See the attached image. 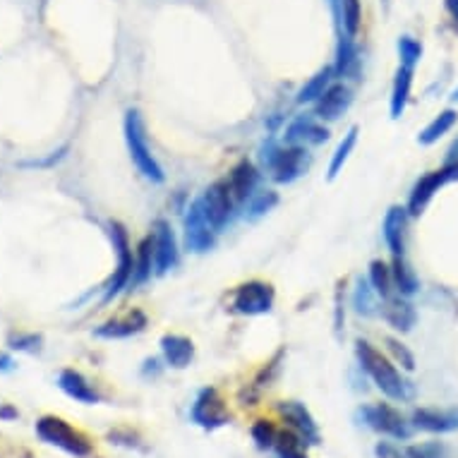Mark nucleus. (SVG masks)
I'll return each instance as SVG.
<instances>
[{"label":"nucleus","mask_w":458,"mask_h":458,"mask_svg":"<svg viewBox=\"0 0 458 458\" xmlns=\"http://www.w3.org/2000/svg\"><path fill=\"white\" fill-rule=\"evenodd\" d=\"M355 355H358L360 368L368 372L372 384L382 391L384 396L391 398V401H411L415 396L413 384L408 382L406 377L398 372L396 365L386 355L379 353L369 341L358 338L355 341Z\"/></svg>","instance_id":"1"},{"label":"nucleus","mask_w":458,"mask_h":458,"mask_svg":"<svg viewBox=\"0 0 458 458\" xmlns=\"http://www.w3.org/2000/svg\"><path fill=\"white\" fill-rule=\"evenodd\" d=\"M125 142H128L130 158H132V164L137 165V171H140L147 181L161 185V182L165 181V174L164 168H161V164L157 161V157L151 154L142 113L137 111V108H130V111L125 113Z\"/></svg>","instance_id":"2"},{"label":"nucleus","mask_w":458,"mask_h":458,"mask_svg":"<svg viewBox=\"0 0 458 458\" xmlns=\"http://www.w3.org/2000/svg\"><path fill=\"white\" fill-rule=\"evenodd\" d=\"M37 437L48 446H55V449L65 451L70 456L77 458H87L91 456V446L89 437L75 429L68 420H63L58 415H44L37 420Z\"/></svg>","instance_id":"3"},{"label":"nucleus","mask_w":458,"mask_h":458,"mask_svg":"<svg viewBox=\"0 0 458 458\" xmlns=\"http://www.w3.org/2000/svg\"><path fill=\"white\" fill-rule=\"evenodd\" d=\"M305 147H291V144H281L276 140H267L262 144L259 158L267 174L278 182V185H288L301 178L302 168H305Z\"/></svg>","instance_id":"4"},{"label":"nucleus","mask_w":458,"mask_h":458,"mask_svg":"<svg viewBox=\"0 0 458 458\" xmlns=\"http://www.w3.org/2000/svg\"><path fill=\"white\" fill-rule=\"evenodd\" d=\"M108 233H111V242L113 250H115V257H118V264H115L111 281L106 284L104 302H111L115 295H121L132 284V271H135V252H132V245H130V235L125 231V225L121 221H111L108 224Z\"/></svg>","instance_id":"5"},{"label":"nucleus","mask_w":458,"mask_h":458,"mask_svg":"<svg viewBox=\"0 0 458 458\" xmlns=\"http://www.w3.org/2000/svg\"><path fill=\"white\" fill-rule=\"evenodd\" d=\"M360 418L369 429H375L379 435L391 437V439H411V435H413L411 422L401 415V411H396V408L389 406V403L362 406Z\"/></svg>","instance_id":"6"},{"label":"nucleus","mask_w":458,"mask_h":458,"mask_svg":"<svg viewBox=\"0 0 458 458\" xmlns=\"http://www.w3.org/2000/svg\"><path fill=\"white\" fill-rule=\"evenodd\" d=\"M190 420L199 425L202 429H218L231 422V413H228V406H225L224 396L218 394V389L214 386H204L199 394H197L195 403L190 408Z\"/></svg>","instance_id":"7"},{"label":"nucleus","mask_w":458,"mask_h":458,"mask_svg":"<svg viewBox=\"0 0 458 458\" xmlns=\"http://www.w3.org/2000/svg\"><path fill=\"white\" fill-rule=\"evenodd\" d=\"M216 245V228L204 214L202 199L190 204L188 216H185V248L195 255H204Z\"/></svg>","instance_id":"8"},{"label":"nucleus","mask_w":458,"mask_h":458,"mask_svg":"<svg viewBox=\"0 0 458 458\" xmlns=\"http://www.w3.org/2000/svg\"><path fill=\"white\" fill-rule=\"evenodd\" d=\"M151 250H154V274L164 276L171 269H175V264L181 259L178 252V241L171 224L165 218H157L151 225Z\"/></svg>","instance_id":"9"},{"label":"nucleus","mask_w":458,"mask_h":458,"mask_svg":"<svg viewBox=\"0 0 458 458\" xmlns=\"http://www.w3.org/2000/svg\"><path fill=\"white\" fill-rule=\"evenodd\" d=\"M274 285L264 281H248L235 288L233 293V310L238 315H267L274 308Z\"/></svg>","instance_id":"10"},{"label":"nucleus","mask_w":458,"mask_h":458,"mask_svg":"<svg viewBox=\"0 0 458 458\" xmlns=\"http://www.w3.org/2000/svg\"><path fill=\"white\" fill-rule=\"evenodd\" d=\"M199 199H202L204 214H207V218H209L211 225H214L216 231H221V228L231 221V216H233L235 197L233 192H231V185H228L225 178L211 182L209 188L204 190V195L199 197Z\"/></svg>","instance_id":"11"},{"label":"nucleus","mask_w":458,"mask_h":458,"mask_svg":"<svg viewBox=\"0 0 458 458\" xmlns=\"http://www.w3.org/2000/svg\"><path fill=\"white\" fill-rule=\"evenodd\" d=\"M276 411L281 415V420L288 425V429L301 437L308 446H317L319 444V439H322L319 437V425H317V420L312 418V413H310L305 403H301V401H281Z\"/></svg>","instance_id":"12"},{"label":"nucleus","mask_w":458,"mask_h":458,"mask_svg":"<svg viewBox=\"0 0 458 458\" xmlns=\"http://www.w3.org/2000/svg\"><path fill=\"white\" fill-rule=\"evenodd\" d=\"M329 140V130L324 128L317 115H298L285 128V144L291 147H319Z\"/></svg>","instance_id":"13"},{"label":"nucleus","mask_w":458,"mask_h":458,"mask_svg":"<svg viewBox=\"0 0 458 458\" xmlns=\"http://www.w3.org/2000/svg\"><path fill=\"white\" fill-rule=\"evenodd\" d=\"M351 104H353V91H351V87L344 82H334L329 89L324 91V97L315 104V115L319 121L334 123L351 108Z\"/></svg>","instance_id":"14"},{"label":"nucleus","mask_w":458,"mask_h":458,"mask_svg":"<svg viewBox=\"0 0 458 458\" xmlns=\"http://www.w3.org/2000/svg\"><path fill=\"white\" fill-rule=\"evenodd\" d=\"M415 429H425L432 435H446L458 429V408L439 411V408H415L411 418Z\"/></svg>","instance_id":"15"},{"label":"nucleus","mask_w":458,"mask_h":458,"mask_svg":"<svg viewBox=\"0 0 458 458\" xmlns=\"http://www.w3.org/2000/svg\"><path fill=\"white\" fill-rule=\"evenodd\" d=\"M449 174L446 171H432V174L422 175L420 181L415 182L413 192H411V197H408V216H420L422 211L428 209V204L432 202V197L439 192V188H442L444 182H449Z\"/></svg>","instance_id":"16"},{"label":"nucleus","mask_w":458,"mask_h":458,"mask_svg":"<svg viewBox=\"0 0 458 458\" xmlns=\"http://www.w3.org/2000/svg\"><path fill=\"white\" fill-rule=\"evenodd\" d=\"M406 228H408V209L406 207H391L384 216L382 231L384 242L394 257H403L406 250Z\"/></svg>","instance_id":"17"},{"label":"nucleus","mask_w":458,"mask_h":458,"mask_svg":"<svg viewBox=\"0 0 458 458\" xmlns=\"http://www.w3.org/2000/svg\"><path fill=\"white\" fill-rule=\"evenodd\" d=\"M147 329V315L142 310H130L125 315L115 317L111 322L101 324L94 334L98 338H108V341H115V338H130L140 334V331Z\"/></svg>","instance_id":"18"},{"label":"nucleus","mask_w":458,"mask_h":458,"mask_svg":"<svg viewBox=\"0 0 458 458\" xmlns=\"http://www.w3.org/2000/svg\"><path fill=\"white\" fill-rule=\"evenodd\" d=\"M382 317L391 329L401 331V334H408L418 322V312L403 295H391L389 301H384Z\"/></svg>","instance_id":"19"},{"label":"nucleus","mask_w":458,"mask_h":458,"mask_svg":"<svg viewBox=\"0 0 458 458\" xmlns=\"http://www.w3.org/2000/svg\"><path fill=\"white\" fill-rule=\"evenodd\" d=\"M228 185H231V192H233L235 202H248L250 197L255 195L257 182H259V171L252 161H241V164L233 165V171L228 174Z\"/></svg>","instance_id":"20"},{"label":"nucleus","mask_w":458,"mask_h":458,"mask_svg":"<svg viewBox=\"0 0 458 458\" xmlns=\"http://www.w3.org/2000/svg\"><path fill=\"white\" fill-rule=\"evenodd\" d=\"M161 353H164L165 365L175 369H185L190 362L195 360V344L188 336L181 334H165L161 338Z\"/></svg>","instance_id":"21"},{"label":"nucleus","mask_w":458,"mask_h":458,"mask_svg":"<svg viewBox=\"0 0 458 458\" xmlns=\"http://www.w3.org/2000/svg\"><path fill=\"white\" fill-rule=\"evenodd\" d=\"M58 386H61L70 398H75L80 403H87V406H94L101 401V396L97 394V389L91 386V382L82 372L77 369H63L58 375Z\"/></svg>","instance_id":"22"},{"label":"nucleus","mask_w":458,"mask_h":458,"mask_svg":"<svg viewBox=\"0 0 458 458\" xmlns=\"http://www.w3.org/2000/svg\"><path fill=\"white\" fill-rule=\"evenodd\" d=\"M353 38L355 37H348V34H338L336 63H334V72H336V77L358 75L360 58H358V46H355Z\"/></svg>","instance_id":"23"},{"label":"nucleus","mask_w":458,"mask_h":458,"mask_svg":"<svg viewBox=\"0 0 458 458\" xmlns=\"http://www.w3.org/2000/svg\"><path fill=\"white\" fill-rule=\"evenodd\" d=\"M411 87H413V68L401 65L394 80V89H391V118L398 121L403 111H406L408 98H411Z\"/></svg>","instance_id":"24"},{"label":"nucleus","mask_w":458,"mask_h":458,"mask_svg":"<svg viewBox=\"0 0 458 458\" xmlns=\"http://www.w3.org/2000/svg\"><path fill=\"white\" fill-rule=\"evenodd\" d=\"M334 77H336L334 68L319 70V72H317L315 77H310L308 82H305V87L298 91V98H295V101H298L301 106L317 104V101L324 97V91L329 89L331 84H334Z\"/></svg>","instance_id":"25"},{"label":"nucleus","mask_w":458,"mask_h":458,"mask_svg":"<svg viewBox=\"0 0 458 458\" xmlns=\"http://www.w3.org/2000/svg\"><path fill=\"white\" fill-rule=\"evenodd\" d=\"M334 17H336L338 34L355 37V34L360 31V20H362L360 0H341V8H338V13Z\"/></svg>","instance_id":"26"},{"label":"nucleus","mask_w":458,"mask_h":458,"mask_svg":"<svg viewBox=\"0 0 458 458\" xmlns=\"http://www.w3.org/2000/svg\"><path fill=\"white\" fill-rule=\"evenodd\" d=\"M391 274H394V285H396V293L403 295V298H411V295L418 293L420 288V281L413 274V269L408 267V262L403 257H394V264H391Z\"/></svg>","instance_id":"27"},{"label":"nucleus","mask_w":458,"mask_h":458,"mask_svg":"<svg viewBox=\"0 0 458 458\" xmlns=\"http://www.w3.org/2000/svg\"><path fill=\"white\" fill-rule=\"evenodd\" d=\"M369 284L375 288V293L382 298V301H389L394 291H396V285H394V274H391V267L382 259H375V262L369 264Z\"/></svg>","instance_id":"28"},{"label":"nucleus","mask_w":458,"mask_h":458,"mask_svg":"<svg viewBox=\"0 0 458 458\" xmlns=\"http://www.w3.org/2000/svg\"><path fill=\"white\" fill-rule=\"evenodd\" d=\"M456 121H458V113L454 111V108H446V111H442L439 115H437L435 121L429 123L428 128L422 130L420 135H418V142L425 144V147L435 144L439 137L446 135V132L456 125Z\"/></svg>","instance_id":"29"},{"label":"nucleus","mask_w":458,"mask_h":458,"mask_svg":"<svg viewBox=\"0 0 458 458\" xmlns=\"http://www.w3.org/2000/svg\"><path fill=\"white\" fill-rule=\"evenodd\" d=\"M377 298H379V295L375 293V288H372V284H369V278L358 276V281H355V291H353L355 312L362 317L377 315Z\"/></svg>","instance_id":"30"},{"label":"nucleus","mask_w":458,"mask_h":458,"mask_svg":"<svg viewBox=\"0 0 458 458\" xmlns=\"http://www.w3.org/2000/svg\"><path fill=\"white\" fill-rule=\"evenodd\" d=\"M274 458H310L308 456V444L302 442L301 437L291 432V429H284L278 435L276 444H274Z\"/></svg>","instance_id":"31"},{"label":"nucleus","mask_w":458,"mask_h":458,"mask_svg":"<svg viewBox=\"0 0 458 458\" xmlns=\"http://www.w3.org/2000/svg\"><path fill=\"white\" fill-rule=\"evenodd\" d=\"M355 144H358V128H351L344 135V140L338 142L336 151H334V157H331V164H329V171H327V178L334 181L341 171H344V165H346L348 157L353 154Z\"/></svg>","instance_id":"32"},{"label":"nucleus","mask_w":458,"mask_h":458,"mask_svg":"<svg viewBox=\"0 0 458 458\" xmlns=\"http://www.w3.org/2000/svg\"><path fill=\"white\" fill-rule=\"evenodd\" d=\"M151 271H154V250H151V238H144V241L140 242V248H137L132 284H144V281L151 276Z\"/></svg>","instance_id":"33"},{"label":"nucleus","mask_w":458,"mask_h":458,"mask_svg":"<svg viewBox=\"0 0 458 458\" xmlns=\"http://www.w3.org/2000/svg\"><path fill=\"white\" fill-rule=\"evenodd\" d=\"M250 435H252V442L257 444V449L262 451H271L274 449V444H276L278 435H281V429L274 425L271 420H257L250 429Z\"/></svg>","instance_id":"34"},{"label":"nucleus","mask_w":458,"mask_h":458,"mask_svg":"<svg viewBox=\"0 0 458 458\" xmlns=\"http://www.w3.org/2000/svg\"><path fill=\"white\" fill-rule=\"evenodd\" d=\"M278 204V195L274 190H264V192H255V195L248 199V218H259L264 214H269L274 207Z\"/></svg>","instance_id":"35"},{"label":"nucleus","mask_w":458,"mask_h":458,"mask_svg":"<svg viewBox=\"0 0 458 458\" xmlns=\"http://www.w3.org/2000/svg\"><path fill=\"white\" fill-rule=\"evenodd\" d=\"M398 55H401V65L415 68L422 58V44L413 37H401L398 38Z\"/></svg>","instance_id":"36"},{"label":"nucleus","mask_w":458,"mask_h":458,"mask_svg":"<svg viewBox=\"0 0 458 458\" xmlns=\"http://www.w3.org/2000/svg\"><path fill=\"white\" fill-rule=\"evenodd\" d=\"M384 344H386V351L391 353V358L401 365L403 369H408V372H413L415 369V355L408 351L406 344H401L398 338L394 336H386L384 338Z\"/></svg>","instance_id":"37"},{"label":"nucleus","mask_w":458,"mask_h":458,"mask_svg":"<svg viewBox=\"0 0 458 458\" xmlns=\"http://www.w3.org/2000/svg\"><path fill=\"white\" fill-rule=\"evenodd\" d=\"M406 458H446V446L439 442L413 444L406 449Z\"/></svg>","instance_id":"38"},{"label":"nucleus","mask_w":458,"mask_h":458,"mask_svg":"<svg viewBox=\"0 0 458 458\" xmlns=\"http://www.w3.org/2000/svg\"><path fill=\"white\" fill-rule=\"evenodd\" d=\"M41 344H44V338L38 334H13L8 341L13 351H24V353H37Z\"/></svg>","instance_id":"39"},{"label":"nucleus","mask_w":458,"mask_h":458,"mask_svg":"<svg viewBox=\"0 0 458 458\" xmlns=\"http://www.w3.org/2000/svg\"><path fill=\"white\" fill-rule=\"evenodd\" d=\"M444 171L449 174L451 181H456L458 178V140L451 144L449 154H446V164H444Z\"/></svg>","instance_id":"40"},{"label":"nucleus","mask_w":458,"mask_h":458,"mask_svg":"<svg viewBox=\"0 0 458 458\" xmlns=\"http://www.w3.org/2000/svg\"><path fill=\"white\" fill-rule=\"evenodd\" d=\"M375 454H377V458H406V451L401 454V451H398L396 446H394V444H389V442L377 444Z\"/></svg>","instance_id":"41"},{"label":"nucleus","mask_w":458,"mask_h":458,"mask_svg":"<svg viewBox=\"0 0 458 458\" xmlns=\"http://www.w3.org/2000/svg\"><path fill=\"white\" fill-rule=\"evenodd\" d=\"M65 151H68V147H63V149L53 151V154L48 158H41V161H24V164H20V165H37V168H46V165L58 164V161H61V158L65 157Z\"/></svg>","instance_id":"42"},{"label":"nucleus","mask_w":458,"mask_h":458,"mask_svg":"<svg viewBox=\"0 0 458 458\" xmlns=\"http://www.w3.org/2000/svg\"><path fill=\"white\" fill-rule=\"evenodd\" d=\"M20 413H17V408L13 406H0V420H17Z\"/></svg>","instance_id":"43"},{"label":"nucleus","mask_w":458,"mask_h":458,"mask_svg":"<svg viewBox=\"0 0 458 458\" xmlns=\"http://www.w3.org/2000/svg\"><path fill=\"white\" fill-rule=\"evenodd\" d=\"M13 368H15L13 358H10L8 353H0V372H10Z\"/></svg>","instance_id":"44"},{"label":"nucleus","mask_w":458,"mask_h":458,"mask_svg":"<svg viewBox=\"0 0 458 458\" xmlns=\"http://www.w3.org/2000/svg\"><path fill=\"white\" fill-rule=\"evenodd\" d=\"M446 10H449L451 20H454V24H456L458 30V0H446Z\"/></svg>","instance_id":"45"},{"label":"nucleus","mask_w":458,"mask_h":458,"mask_svg":"<svg viewBox=\"0 0 458 458\" xmlns=\"http://www.w3.org/2000/svg\"><path fill=\"white\" fill-rule=\"evenodd\" d=\"M158 375V372H161V369H158V360L157 358H151V360H147L144 362V375Z\"/></svg>","instance_id":"46"},{"label":"nucleus","mask_w":458,"mask_h":458,"mask_svg":"<svg viewBox=\"0 0 458 458\" xmlns=\"http://www.w3.org/2000/svg\"><path fill=\"white\" fill-rule=\"evenodd\" d=\"M451 101H458V87L454 89V94H451Z\"/></svg>","instance_id":"47"},{"label":"nucleus","mask_w":458,"mask_h":458,"mask_svg":"<svg viewBox=\"0 0 458 458\" xmlns=\"http://www.w3.org/2000/svg\"><path fill=\"white\" fill-rule=\"evenodd\" d=\"M384 3H389V0H384Z\"/></svg>","instance_id":"48"}]
</instances>
